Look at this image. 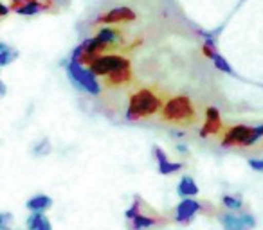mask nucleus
I'll return each mask as SVG.
<instances>
[{
    "label": "nucleus",
    "mask_w": 263,
    "mask_h": 230,
    "mask_svg": "<svg viewBox=\"0 0 263 230\" xmlns=\"http://www.w3.org/2000/svg\"><path fill=\"white\" fill-rule=\"evenodd\" d=\"M220 221L226 230H252L256 226V219L252 214H233V211L222 214Z\"/></svg>",
    "instance_id": "6"
},
{
    "label": "nucleus",
    "mask_w": 263,
    "mask_h": 230,
    "mask_svg": "<svg viewBox=\"0 0 263 230\" xmlns=\"http://www.w3.org/2000/svg\"><path fill=\"white\" fill-rule=\"evenodd\" d=\"M154 157L159 164V173L161 175H172V173H177L182 169V164H179V162H170L166 153L159 146L154 148Z\"/></svg>",
    "instance_id": "11"
},
{
    "label": "nucleus",
    "mask_w": 263,
    "mask_h": 230,
    "mask_svg": "<svg viewBox=\"0 0 263 230\" xmlns=\"http://www.w3.org/2000/svg\"><path fill=\"white\" fill-rule=\"evenodd\" d=\"M106 77V85L110 87H119V85H126L128 81L132 79V67L128 69H123V70H117V72H112L108 74Z\"/></svg>",
    "instance_id": "14"
},
{
    "label": "nucleus",
    "mask_w": 263,
    "mask_h": 230,
    "mask_svg": "<svg viewBox=\"0 0 263 230\" xmlns=\"http://www.w3.org/2000/svg\"><path fill=\"white\" fill-rule=\"evenodd\" d=\"M162 121L175 126H190L197 121V108L186 95H177L166 101L162 108Z\"/></svg>",
    "instance_id": "2"
},
{
    "label": "nucleus",
    "mask_w": 263,
    "mask_h": 230,
    "mask_svg": "<svg viewBox=\"0 0 263 230\" xmlns=\"http://www.w3.org/2000/svg\"><path fill=\"white\" fill-rule=\"evenodd\" d=\"M141 205L143 203L137 200L136 203L126 211V218L132 219V226L136 230H146V228H150V226H155L159 223V219L154 218V216H148V214H144V212H141Z\"/></svg>",
    "instance_id": "7"
},
{
    "label": "nucleus",
    "mask_w": 263,
    "mask_h": 230,
    "mask_svg": "<svg viewBox=\"0 0 263 230\" xmlns=\"http://www.w3.org/2000/svg\"><path fill=\"white\" fill-rule=\"evenodd\" d=\"M67 74H69L70 81L76 83L81 90L88 92V94H92V95L101 94V85H99V81L96 79V74L92 72L88 67L85 69L81 63L70 59V63L67 65Z\"/></svg>",
    "instance_id": "3"
},
{
    "label": "nucleus",
    "mask_w": 263,
    "mask_h": 230,
    "mask_svg": "<svg viewBox=\"0 0 263 230\" xmlns=\"http://www.w3.org/2000/svg\"><path fill=\"white\" fill-rule=\"evenodd\" d=\"M222 130V119H220V112L216 108H208L205 110V122L202 126V137L215 135Z\"/></svg>",
    "instance_id": "10"
},
{
    "label": "nucleus",
    "mask_w": 263,
    "mask_h": 230,
    "mask_svg": "<svg viewBox=\"0 0 263 230\" xmlns=\"http://www.w3.org/2000/svg\"><path fill=\"white\" fill-rule=\"evenodd\" d=\"M15 58H16V51H15V49L8 47L6 44L0 45V65H2V67L9 65V63H11Z\"/></svg>",
    "instance_id": "17"
},
{
    "label": "nucleus",
    "mask_w": 263,
    "mask_h": 230,
    "mask_svg": "<svg viewBox=\"0 0 263 230\" xmlns=\"http://www.w3.org/2000/svg\"><path fill=\"white\" fill-rule=\"evenodd\" d=\"M164 108L162 106V99L152 88H139L136 94L130 97L126 110V117L130 121H137V119H146L155 115L157 112Z\"/></svg>",
    "instance_id": "1"
},
{
    "label": "nucleus",
    "mask_w": 263,
    "mask_h": 230,
    "mask_svg": "<svg viewBox=\"0 0 263 230\" xmlns=\"http://www.w3.org/2000/svg\"><path fill=\"white\" fill-rule=\"evenodd\" d=\"M249 165H251V169H254V171L263 173V158H251Z\"/></svg>",
    "instance_id": "20"
},
{
    "label": "nucleus",
    "mask_w": 263,
    "mask_h": 230,
    "mask_svg": "<svg viewBox=\"0 0 263 230\" xmlns=\"http://www.w3.org/2000/svg\"><path fill=\"white\" fill-rule=\"evenodd\" d=\"M128 67H132L130 59L121 54H101V56H98L94 61L88 63V69H90L96 76H108V74L128 69Z\"/></svg>",
    "instance_id": "5"
},
{
    "label": "nucleus",
    "mask_w": 263,
    "mask_h": 230,
    "mask_svg": "<svg viewBox=\"0 0 263 230\" xmlns=\"http://www.w3.org/2000/svg\"><path fill=\"white\" fill-rule=\"evenodd\" d=\"M27 230H52V225L44 212H33L26 221Z\"/></svg>",
    "instance_id": "12"
},
{
    "label": "nucleus",
    "mask_w": 263,
    "mask_h": 230,
    "mask_svg": "<svg viewBox=\"0 0 263 230\" xmlns=\"http://www.w3.org/2000/svg\"><path fill=\"white\" fill-rule=\"evenodd\" d=\"M179 194L184 198H193L198 194V185L191 176H182L179 183Z\"/></svg>",
    "instance_id": "16"
},
{
    "label": "nucleus",
    "mask_w": 263,
    "mask_h": 230,
    "mask_svg": "<svg viewBox=\"0 0 263 230\" xmlns=\"http://www.w3.org/2000/svg\"><path fill=\"white\" fill-rule=\"evenodd\" d=\"M94 38H98L99 41H103V44H106V45H116L123 40L119 31L112 29V27H101V29L96 33Z\"/></svg>",
    "instance_id": "13"
},
{
    "label": "nucleus",
    "mask_w": 263,
    "mask_h": 230,
    "mask_svg": "<svg viewBox=\"0 0 263 230\" xmlns=\"http://www.w3.org/2000/svg\"><path fill=\"white\" fill-rule=\"evenodd\" d=\"M8 11H9V8L6 4H2V16H6L8 15Z\"/></svg>",
    "instance_id": "21"
},
{
    "label": "nucleus",
    "mask_w": 263,
    "mask_h": 230,
    "mask_svg": "<svg viewBox=\"0 0 263 230\" xmlns=\"http://www.w3.org/2000/svg\"><path fill=\"white\" fill-rule=\"evenodd\" d=\"M213 63H215V67H216V69H218V70H222V72H227V74H231V72H233V69H231V65H229V63H227L226 59H223L220 54H216L215 58H213Z\"/></svg>",
    "instance_id": "19"
},
{
    "label": "nucleus",
    "mask_w": 263,
    "mask_h": 230,
    "mask_svg": "<svg viewBox=\"0 0 263 230\" xmlns=\"http://www.w3.org/2000/svg\"><path fill=\"white\" fill-rule=\"evenodd\" d=\"M198 211H200V203H198L197 200H193V198H184L179 203V207H177V214H175L177 223L186 225V223H190L191 219L195 218V214H197Z\"/></svg>",
    "instance_id": "9"
},
{
    "label": "nucleus",
    "mask_w": 263,
    "mask_h": 230,
    "mask_svg": "<svg viewBox=\"0 0 263 230\" xmlns=\"http://www.w3.org/2000/svg\"><path fill=\"white\" fill-rule=\"evenodd\" d=\"M51 205H52V200L47 194H38V196H33L27 201V208L33 212H45Z\"/></svg>",
    "instance_id": "15"
},
{
    "label": "nucleus",
    "mask_w": 263,
    "mask_h": 230,
    "mask_svg": "<svg viewBox=\"0 0 263 230\" xmlns=\"http://www.w3.org/2000/svg\"><path fill=\"white\" fill-rule=\"evenodd\" d=\"M222 203H223V207H227L229 211H238V208H241L243 201H241L240 196H231V194H226V196L222 198Z\"/></svg>",
    "instance_id": "18"
},
{
    "label": "nucleus",
    "mask_w": 263,
    "mask_h": 230,
    "mask_svg": "<svg viewBox=\"0 0 263 230\" xmlns=\"http://www.w3.org/2000/svg\"><path fill=\"white\" fill-rule=\"evenodd\" d=\"M263 135V124L258 128H251V126H234L226 133L222 140V146H252L259 137Z\"/></svg>",
    "instance_id": "4"
},
{
    "label": "nucleus",
    "mask_w": 263,
    "mask_h": 230,
    "mask_svg": "<svg viewBox=\"0 0 263 230\" xmlns=\"http://www.w3.org/2000/svg\"><path fill=\"white\" fill-rule=\"evenodd\" d=\"M137 18L136 11L130 8H114L108 13H103L98 16L96 24H121V22H134Z\"/></svg>",
    "instance_id": "8"
}]
</instances>
